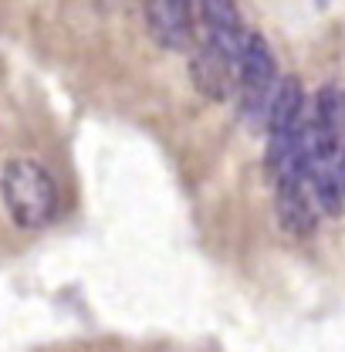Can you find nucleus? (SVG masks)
<instances>
[{
    "mask_svg": "<svg viewBox=\"0 0 345 352\" xmlns=\"http://www.w3.org/2000/svg\"><path fill=\"white\" fill-rule=\"evenodd\" d=\"M281 82H285V78H281V72H278V58H274L267 38L251 31L247 41H244V51H241L237 85H234L237 112H241V119H244L251 129L267 126V116H271V105H274V98H278Z\"/></svg>",
    "mask_w": 345,
    "mask_h": 352,
    "instance_id": "nucleus-3",
    "label": "nucleus"
},
{
    "mask_svg": "<svg viewBox=\"0 0 345 352\" xmlns=\"http://www.w3.org/2000/svg\"><path fill=\"white\" fill-rule=\"evenodd\" d=\"M200 38L193 44L190 75L203 98L223 102L237 85L241 51L247 41L237 0H197Z\"/></svg>",
    "mask_w": 345,
    "mask_h": 352,
    "instance_id": "nucleus-1",
    "label": "nucleus"
},
{
    "mask_svg": "<svg viewBox=\"0 0 345 352\" xmlns=\"http://www.w3.org/2000/svg\"><path fill=\"white\" fill-rule=\"evenodd\" d=\"M264 129H267V156H264V166L274 176V173H281L288 163H295L304 149L308 98H304V88L298 78H285V82H281Z\"/></svg>",
    "mask_w": 345,
    "mask_h": 352,
    "instance_id": "nucleus-4",
    "label": "nucleus"
},
{
    "mask_svg": "<svg viewBox=\"0 0 345 352\" xmlns=\"http://www.w3.org/2000/svg\"><path fill=\"white\" fill-rule=\"evenodd\" d=\"M142 10L156 44L170 51L190 47L197 34V0H142Z\"/></svg>",
    "mask_w": 345,
    "mask_h": 352,
    "instance_id": "nucleus-6",
    "label": "nucleus"
},
{
    "mask_svg": "<svg viewBox=\"0 0 345 352\" xmlns=\"http://www.w3.org/2000/svg\"><path fill=\"white\" fill-rule=\"evenodd\" d=\"M0 197L10 220L21 230H41L58 214V186L54 176L38 160H10L0 173Z\"/></svg>",
    "mask_w": 345,
    "mask_h": 352,
    "instance_id": "nucleus-2",
    "label": "nucleus"
},
{
    "mask_svg": "<svg viewBox=\"0 0 345 352\" xmlns=\"http://www.w3.org/2000/svg\"><path fill=\"white\" fill-rule=\"evenodd\" d=\"M274 204H278V220L288 234L295 237H308L318 223V200L308 179V166L304 156H298L295 163H288L281 173H274Z\"/></svg>",
    "mask_w": 345,
    "mask_h": 352,
    "instance_id": "nucleus-5",
    "label": "nucleus"
}]
</instances>
